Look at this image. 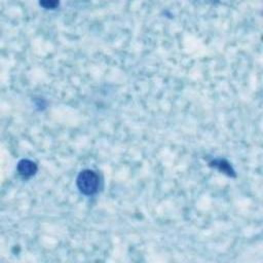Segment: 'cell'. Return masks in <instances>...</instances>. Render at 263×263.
<instances>
[{"label": "cell", "mask_w": 263, "mask_h": 263, "mask_svg": "<svg viewBox=\"0 0 263 263\" xmlns=\"http://www.w3.org/2000/svg\"><path fill=\"white\" fill-rule=\"evenodd\" d=\"M76 184L81 193L92 195L99 188V176L91 170H84L78 175Z\"/></svg>", "instance_id": "obj_1"}, {"label": "cell", "mask_w": 263, "mask_h": 263, "mask_svg": "<svg viewBox=\"0 0 263 263\" xmlns=\"http://www.w3.org/2000/svg\"><path fill=\"white\" fill-rule=\"evenodd\" d=\"M17 171L21 176L27 178V177L33 176L36 173L37 166H36L35 162H33L29 159H23L17 164Z\"/></svg>", "instance_id": "obj_2"}]
</instances>
